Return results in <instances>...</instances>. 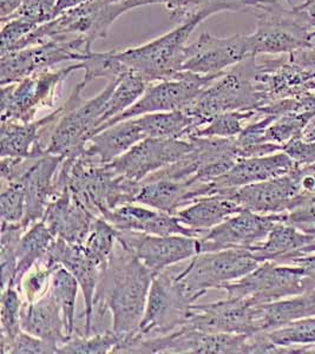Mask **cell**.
I'll use <instances>...</instances> for the list:
<instances>
[{
	"label": "cell",
	"instance_id": "cell-40",
	"mask_svg": "<svg viewBox=\"0 0 315 354\" xmlns=\"http://www.w3.org/2000/svg\"><path fill=\"white\" fill-rule=\"evenodd\" d=\"M265 333L281 354H292L293 347L315 345V315Z\"/></svg>",
	"mask_w": 315,
	"mask_h": 354
},
{
	"label": "cell",
	"instance_id": "cell-16",
	"mask_svg": "<svg viewBox=\"0 0 315 354\" xmlns=\"http://www.w3.org/2000/svg\"><path fill=\"white\" fill-rule=\"evenodd\" d=\"M117 241L135 254L155 275L201 253L200 238L184 235L160 236L118 230Z\"/></svg>",
	"mask_w": 315,
	"mask_h": 354
},
{
	"label": "cell",
	"instance_id": "cell-21",
	"mask_svg": "<svg viewBox=\"0 0 315 354\" xmlns=\"http://www.w3.org/2000/svg\"><path fill=\"white\" fill-rule=\"evenodd\" d=\"M43 261L51 267H64L73 274L79 283L84 298V335L93 334V300L101 278L102 267L95 259L86 253L82 245H75L61 239H55Z\"/></svg>",
	"mask_w": 315,
	"mask_h": 354
},
{
	"label": "cell",
	"instance_id": "cell-38",
	"mask_svg": "<svg viewBox=\"0 0 315 354\" xmlns=\"http://www.w3.org/2000/svg\"><path fill=\"white\" fill-rule=\"evenodd\" d=\"M148 85L149 83L137 73H131V71L124 73L118 80L113 93L110 95L108 101L105 103L98 128L110 120H113V117L118 116L131 108L141 98Z\"/></svg>",
	"mask_w": 315,
	"mask_h": 354
},
{
	"label": "cell",
	"instance_id": "cell-32",
	"mask_svg": "<svg viewBox=\"0 0 315 354\" xmlns=\"http://www.w3.org/2000/svg\"><path fill=\"white\" fill-rule=\"evenodd\" d=\"M260 1L261 0H130L126 1V5L128 11L146 5H164L170 18L182 24L202 13L210 17L226 11L251 13Z\"/></svg>",
	"mask_w": 315,
	"mask_h": 354
},
{
	"label": "cell",
	"instance_id": "cell-25",
	"mask_svg": "<svg viewBox=\"0 0 315 354\" xmlns=\"http://www.w3.org/2000/svg\"><path fill=\"white\" fill-rule=\"evenodd\" d=\"M211 195H216L211 182L158 178L141 182L135 203L175 215L200 198Z\"/></svg>",
	"mask_w": 315,
	"mask_h": 354
},
{
	"label": "cell",
	"instance_id": "cell-60",
	"mask_svg": "<svg viewBox=\"0 0 315 354\" xmlns=\"http://www.w3.org/2000/svg\"><path fill=\"white\" fill-rule=\"evenodd\" d=\"M113 3H126V1H130V0H111Z\"/></svg>",
	"mask_w": 315,
	"mask_h": 354
},
{
	"label": "cell",
	"instance_id": "cell-18",
	"mask_svg": "<svg viewBox=\"0 0 315 354\" xmlns=\"http://www.w3.org/2000/svg\"><path fill=\"white\" fill-rule=\"evenodd\" d=\"M286 221V213H253L243 209L208 230L200 238L201 253L223 250H251L265 241L278 222Z\"/></svg>",
	"mask_w": 315,
	"mask_h": 354
},
{
	"label": "cell",
	"instance_id": "cell-35",
	"mask_svg": "<svg viewBox=\"0 0 315 354\" xmlns=\"http://www.w3.org/2000/svg\"><path fill=\"white\" fill-rule=\"evenodd\" d=\"M243 210L227 194H216L200 198L175 214L183 225L193 230H208Z\"/></svg>",
	"mask_w": 315,
	"mask_h": 354
},
{
	"label": "cell",
	"instance_id": "cell-10",
	"mask_svg": "<svg viewBox=\"0 0 315 354\" xmlns=\"http://www.w3.org/2000/svg\"><path fill=\"white\" fill-rule=\"evenodd\" d=\"M190 151L173 165L151 174L144 181L170 178L180 181L211 182L222 176L241 158L236 137H190Z\"/></svg>",
	"mask_w": 315,
	"mask_h": 354
},
{
	"label": "cell",
	"instance_id": "cell-8",
	"mask_svg": "<svg viewBox=\"0 0 315 354\" xmlns=\"http://www.w3.org/2000/svg\"><path fill=\"white\" fill-rule=\"evenodd\" d=\"M260 265L249 250L203 252L180 268L176 281L191 300H198L210 290H222L227 283L246 277Z\"/></svg>",
	"mask_w": 315,
	"mask_h": 354
},
{
	"label": "cell",
	"instance_id": "cell-54",
	"mask_svg": "<svg viewBox=\"0 0 315 354\" xmlns=\"http://www.w3.org/2000/svg\"><path fill=\"white\" fill-rule=\"evenodd\" d=\"M288 56L291 59L295 62L296 64L301 65L303 68L315 70V41H312L311 44L306 48H300L298 51L289 53Z\"/></svg>",
	"mask_w": 315,
	"mask_h": 354
},
{
	"label": "cell",
	"instance_id": "cell-55",
	"mask_svg": "<svg viewBox=\"0 0 315 354\" xmlns=\"http://www.w3.org/2000/svg\"><path fill=\"white\" fill-rule=\"evenodd\" d=\"M292 265H298L303 268L308 278L311 279L315 287V253L298 257L291 261Z\"/></svg>",
	"mask_w": 315,
	"mask_h": 354
},
{
	"label": "cell",
	"instance_id": "cell-5",
	"mask_svg": "<svg viewBox=\"0 0 315 354\" xmlns=\"http://www.w3.org/2000/svg\"><path fill=\"white\" fill-rule=\"evenodd\" d=\"M209 17L198 15L146 44L116 51V57L128 71L137 73L149 84L173 78L181 73L190 36Z\"/></svg>",
	"mask_w": 315,
	"mask_h": 354
},
{
	"label": "cell",
	"instance_id": "cell-4",
	"mask_svg": "<svg viewBox=\"0 0 315 354\" xmlns=\"http://www.w3.org/2000/svg\"><path fill=\"white\" fill-rule=\"evenodd\" d=\"M249 15L256 28L248 35L251 55H289L311 44L307 21L298 5L285 8L279 0H261Z\"/></svg>",
	"mask_w": 315,
	"mask_h": 354
},
{
	"label": "cell",
	"instance_id": "cell-39",
	"mask_svg": "<svg viewBox=\"0 0 315 354\" xmlns=\"http://www.w3.org/2000/svg\"><path fill=\"white\" fill-rule=\"evenodd\" d=\"M79 283L73 274L64 267H58L52 275L49 293L61 307L65 328L69 338L73 337L76 328V301H77Z\"/></svg>",
	"mask_w": 315,
	"mask_h": 354
},
{
	"label": "cell",
	"instance_id": "cell-9",
	"mask_svg": "<svg viewBox=\"0 0 315 354\" xmlns=\"http://www.w3.org/2000/svg\"><path fill=\"white\" fill-rule=\"evenodd\" d=\"M126 12V3L93 0L61 13V16L56 17L49 23L38 26L21 41L16 51L70 35L84 37L93 45L95 41L106 38L113 23Z\"/></svg>",
	"mask_w": 315,
	"mask_h": 354
},
{
	"label": "cell",
	"instance_id": "cell-45",
	"mask_svg": "<svg viewBox=\"0 0 315 354\" xmlns=\"http://www.w3.org/2000/svg\"><path fill=\"white\" fill-rule=\"evenodd\" d=\"M260 116L261 115L258 110L220 113L213 117L207 124L198 128L191 137L234 138L240 135L248 122Z\"/></svg>",
	"mask_w": 315,
	"mask_h": 354
},
{
	"label": "cell",
	"instance_id": "cell-30",
	"mask_svg": "<svg viewBox=\"0 0 315 354\" xmlns=\"http://www.w3.org/2000/svg\"><path fill=\"white\" fill-rule=\"evenodd\" d=\"M21 324V330L26 333L58 347L70 339L61 307L49 292L37 301L23 302Z\"/></svg>",
	"mask_w": 315,
	"mask_h": 354
},
{
	"label": "cell",
	"instance_id": "cell-31",
	"mask_svg": "<svg viewBox=\"0 0 315 354\" xmlns=\"http://www.w3.org/2000/svg\"><path fill=\"white\" fill-rule=\"evenodd\" d=\"M144 138L146 135L142 131L137 118H130L93 135L82 153L102 165H108Z\"/></svg>",
	"mask_w": 315,
	"mask_h": 354
},
{
	"label": "cell",
	"instance_id": "cell-46",
	"mask_svg": "<svg viewBox=\"0 0 315 354\" xmlns=\"http://www.w3.org/2000/svg\"><path fill=\"white\" fill-rule=\"evenodd\" d=\"M314 117V113H288L276 117L267 129L265 141L281 145L283 149V145L293 138L303 136Z\"/></svg>",
	"mask_w": 315,
	"mask_h": 354
},
{
	"label": "cell",
	"instance_id": "cell-61",
	"mask_svg": "<svg viewBox=\"0 0 315 354\" xmlns=\"http://www.w3.org/2000/svg\"><path fill=\"white\" fill-rule=\"evenodd\" d=\"M285 1H286L289 6H293V0H285Z\"/></svg>",
	"mask_w": 315,
	"mask_h": 354
},
{
	"label": "cell",
	"instance_id": "cell-42",
	"mask_svg": "<svg viewBox=\"0 0 315 354\" xmlns=\"http://www.w3.org/2000/svg\"><path fill=\"white\" fill-rule=\"evenodd\" d=\"M21 292L16 287L8 286L1 290V310H0V330H1V353L8 354L10 347L21 333Z\"/></svg>",
	"mask_w": 315,
	"mask_h": 354
},
{
	"label": "cell",
	"instance_id": "cell-48",
	"mask_svg": "<svg viewBox=\"0 0 315 354\" xmlns=\"http://www.w3.org/2000/svg\"><path fill=\"white\" fill-rule=\"evenodd\" d=\"M0 216L3 223H21L25 216V188L23 180L1 182Z\"/></svg>",
	"mask_w": 315,
	"mask_h": 354
},
{
	"label": "cell",
	"instance_id": "cell-36",
	"mask_svg": "<svg viewBox=\"0 0 315 354\" xmlns=\"http://www.w3.org/2000/svg\"><path fill=\"white\" fill-rule=\"evenodd\" d=\"M55 239L43 220L35 222L25 230L17 250V274L13 282V287L19 292L25 274L45 258Z\"/></svg>",
	"mask_w": 315,
	"mask_h": 354
},
{
	"label": "cell",
	"instance_id": "cell-2",
	"mask_svg": "<svg viewBox=\"0 0 315 354\" xmlns=\"http://www.w3.org/2000/svg\"><path fill=\"white\" fill-rule=\"evenodd\" d=\"M65 185L73 195L97 216L120 207L135 203L141 183L116 173L109 165H102L91 157H65L58 170L55 183L56 193Z\"/></svg>",
	"mask_w": 315,
	"mask_h": 354
},
{
	"label": "cell",
	"instance_id": "cell-23",
	"mask_svg": "<svg viewBox=\"0 0 315 354\" xmlns=\"http://www.w3.org/2000/svg\"><path fill=\"white\" fill-rule=\"evenodd\" d=\"M301 193L300 176L296 165L289 173L267 181L245 185L227 194L242 209L253 213L271 215L287 213L292 209L295 198Z\"/></svg>",
	"mask_w": 315,
	"mask_h": 354
},
{
	"label": "cell",
	"instance_id": "cell-57",
	"mask_svg": "<svg viewBox=\"0 0 315 354\" xmlns=\"http://www.w3.org/2000/svg\"><path fill=\"white\" fill-rule=\"evenodd\" d=\"M90 1H93V0H57L56 17L61 16V13L90 3Z\"/></svg>",
	"mask_w": 315,
	"mask_h": 354
},
{
	"label": "cell",
	"instance_id": "cell-33",
	"mask_svg": "<svg viewBox=\"0 0 315 354\" xmlns=\"http://www.w3.org/2000/svg\"><path fill=\"white\" fill-rule=\"evenodd\" d=\"M313 241H315L314 235L305 233L286 221H280L273 227L265 241L249 250L260 263L266 261L291 263Z\"/></svg>",
	"mask_w": 315,
	"mask_h": 354
},
{
	"label": "cell",
	"instance_id": "cell-1",
	"mask_svg": "<svg viewBox=\"0 0 315 354\" xmlns=\"http://www.w3.org/2000/svg\"><path fill=\"white\" fill-rule=\"evenodd\" d=\"M155 274L140 259L117 243L108 265L102 270L93 300V334L102 330L108 314L113 328L124 339L136 333L146 310Z\"/></svg>",
	"mask_w": 315,
	"mask_h": 354
},
{
	"label": "cell",
	"instance_id": "cell-47",
	"mask_svg": "<svg viewBox=\"0 0 315 354\" xmlns=\"http://www.w3.org/2000/svg\"><path fill=\"white\" fill-rule=\"evenodd\" d=\"M82 70H84V78L82 83L89 84L95 80L105 78L108 81L117 80L128 73L124 65L118 61L116 51L108 53H90L85 61L81 62Z\"/></svg>",
	"mask_w": 315,
	"mask_h": 354
},
{
	"label": "cell",
	"instance_id": "cell-17",
	"mask_svg": "<svg viewBox=\"0 0 315 354\" xmlns=\"http://www.w3.org/2000/svg\"><path fill=\"white\" fill-rule=\"evenodd\" d=\"M253 56L248 36L218 37L203 32L188 44L181 71L198 75H221L240 62Z\"/></svg>",
	"mask_w": 315,
	"mask_h": 354
},
{
	"label": "cell",
	"instance_id": "cell-22",
	"mask_svg": "<svg viewBox=\"0 0 315 354\" xmlns=\"http://www.w3.org/2000/svg\"><path fill=\"white\" fill-rule=\"evenodd\" d=\"M184 326L209 333H258L256 305L231 297L206 305L194 304Z\"/></svg>",
	"mask_w": 315,
	"mask_h": 354
},
{
	"label": "cell",
	"instance_id": "cell-20",
	"mask_svg": "<svg viewBox=\"0 0 315 354\" xmlns=\"http://www.w3.org/2000/svg\"><path fill=\"white\" fill-rule=\"evenodd\" d=\"M193 148L190 140L146 137L108 165L133 181H144L151 174L173 165Z\"/></svg>",
	"mask_w": 315,
	"mask_h": 354
},
{
	"label": "cell",
	"instance_id": "cell-27",
	"mask_svg": "<svg viewBox=\"0 0 315 354\" xmlns=\"http://www.w3.org/2000/svg\"><path fill=\"white\" fill-rule=\"evenodd\" d=\"M96 218L65 185L53 196L41 220L55 238L83 245Z\"/></svg>",
	"mask_w": 315,
	"mask_h": 354
},
{
	"label": "cell",
	"instance_id": "cell-34",
	"mask_svg": "<svg viewBox=\"0 0 315 354\" xmlns=\"http://www.w3.org/2000/svg\"><path fill=\"white\" fill-rule=\"evenodd\" d=\"M312 315H315V290L279 301L256 305L258 333L276 330Z\"/></svg>",
	"mask_w": 315,
	"mask_h": 354
},
{
	"label": "cell",
	"instance_id": "cell-59",
	"mask_svg": "<svg viewBox=\"0 0 315 354\" xmlns=\"http://www.w3.org/2000/svg\"><path fill=\"white\" fill-rule=\"evenodd\" d=\"M315 253V241L312 242L311 245H308L307 247H305L301 252H300L299 257H303L306 254Z\"/></svg>",
	"mask_w": 315,
	"mask_h": 354
},
{
	"label": "cell",
	"instance_id": "cell-52",
	"mask_svg": "<svg viewBox=\"0 0 315 354\" xmlns=\"http://www.w3.org/2000/svg\"><path fill=\"white\" fill-rule=\"evenodd\" d=\"M59 347L21 330L10 347L11 354H58Z\"/></svg>",
	"mask_w": 315,
	"mask_h": 354
},
{
	"label": "cell",
	"instance_id": "cell-43",
	"mask_svg": "<svg viewBox=\"0 0 315 354\" xmlns=\"http://www.w3.org/2000/svg\"><path fill=\"white\" fill-rule=\"evenodd\" d=\"M23 223H3L1 222V240H0V272H1V290L13 286L17 274V250L23 234Z\"/></svg>",
	"mask_w": 315,
	"mask_h": 354
},
{
	"label": "cell",
	"instance_id": "cell-24",
	"mask_svg": "<svg viewBox=\"0 0 315 354\" xmlns=\"http://www.w3.org/2000/svg\"><path fill=\"white\" fill-rule=\"evenodd\" d=\"M64 113V104L48 116L30 123L1 122L0 155L1 158H39L48 155L50 135Z\"/></svg>",
	"mask_w": 315,
	"mask_h": 354
},
{
	"label": "cell",
	"instance_id": "cell-13",
	"mask_svg": "<svg viewBox=\"0 0 315 354\" xmlns=\"http://www.w3.org/2000/svg\"><path fill=\"white\" fill-rule=\"evenodd\" d=\"M93 45L84 37L56 38L0 56V85L19 83L38 73L53 70L65 62L85 61Z\"/></svg>",
	"mask_w": 315,
	"mask_h": 354
},
{
	"label": "cell",
	"instance_id": "cell-3",
	"mask_svg": "<svg viewBox=\"0 0 315 354\" xmlns=\"http://www.w3.org/2000/svg\"><path fill=\"white\" fill-rule=\"evenodd\" d=\"M256 63L251 56L227 70L183 111L201 128L220 113L262 108L266 102L255 82Z\"/></svg>",
	"mask_w": 315,
	"mask_h": 354
},
{
	"label": "cell",
	"instance_id": "cell-58",
	"mask_svg": "<svg viewBox=\"0 0 315 354\" xmlns=\"http://www.w3.org/2000/svg\"><path fill=\"white\" fill-rule=\"evenodd\" d=\"M24 0H0V19L11 16Z\"/></svg>",
	"mask_w": 315,
	"mask_h": 354
},
{
	"label": "cell",
	"instance_id": "cell-7",
	"mask_svg": "<svg viewBox=\"0 0 315 354\" xmlns=\"http://www.w3.org/2000/svg\"><path fill=\"white\" fill-rule=\"evenodd\" d=\"M121 78V77H120ZM110 81L97 96L85 101L86 85L79 82L64 104V113L50 135L46 153L61 157L79 156L99 125L102 113L118 80Z\"/></svg>",
	"mask_w": 315,
	"mask_h": 354
},
{
	"label": "cell",
	"instance_id": "cell-49",
	"mask_svg": "<svg viewBox=\"0 0 315 354\" xmlns=\"http://www.w3.org/2000/svg\"><path fill=\"white\" fill-rule=\"evenodd\" d=\"M56 270L41 260L25 274L21 285V294H24L25 301H37L48 294Z\"/></svg>",
	"mask_w": 315,
	"mask_h": 354
},
{
	"label": "cell",
	"instance_id": "cell-28",
	"mask_svg": "<svg viewBox=\"0 0 315 354\" xmlns=\"http://www.w3.org/2000/svg\"><path fill=\"white\" fill-rule=\"evenodd\" d=\"M64 158L56 155L36 158L21 178L25 188V216L21 223L26 230L44 216L55 196L57 173Z\"/></svg>",
	"mask_w": 315,
	"mask_h": 354
},
{
	"label": "cell",
	"instance_id": "cell-56",
	"mask_svg": "<svg viewBox=\"0 0 315 354\" xmlns=\"http://www.w3.org/2000/svg\"><path fill=\"white\" fill-rule=\"evenodd\" d=\"M298 8L307 21L308 28L311 31V39L313 41V38H315V0H305L303 3L298 5Z\"/></svg>",
	"mask_w": 315,
	"mask_h": 354
},
{
	"label": "cell",
	"instance_id": "cell-37",
	"mask_svg": "<svg viewBox=\"0 0 315 354\" xmlns=\"http://www.w3.org/2000/svg\"><path fill=\"white\" fill-rule=\"evenodd\" d=\"M146 137L188 140L198 129L194 120L183 110L136 117Z\"/></svg>",
	"mask_w": 315,
	"mask_h": 354
},
{
	"label": "cell",
	"instance_id": "cell-53",
	"mask_svg": "<svg viewBox=\"0 0 315 354\" xmlns=\"http://www.w3.org/2000/svg\"><path fill=\"white\" fill-rule=\"evenodd\" d=\"M283 151L287 153L296 165L315 163V140H306L303 135L295 137L283 145Z\"/></svg>",
	"mask_w": 315,
	"mask_h": 354
},
{
	"label": "cell",
	"instance_id": "cell-41",
	"mask_svg": "<svg viewBox=\"0 0 315 354\" xmlns=\"http://www.w3.org/2000/svg\"><path fill=\"white\" fill-rule=\"evenodd\" d=\"M124 340V337L115 330H106L91 335H84L76 330L73 337L61 345L58 354H108Z\"/></svg>",
	"mask_w": 315,
	"mask_h": 354
},
{
	"label": "cell",
	"instance_id": "cell-11",
	"mask_svg": "<svg viewBox=\"0 0 315 354\" xmlns=\"http://www.w3.org/2000/svg\"><path fill=\"white\" fill-rule=\"evenodd\" d=\"M222 290L231 298L261 305L307 293L315 287L300 266L266 261L246 277L227 283Z\"/></svg>",
	"mask_w": 315,
	"mask_h": 354
},
{
	"label": "cell",
	"instance_id": "cell-44",
	"mask_svg": "<svg viewBox=\"0 0 315 354\" xmlns=\"http://www.w3.org/2000/svg\"><path fill=\"white\" fill-rule=\"evenodd\" d=\"M117 234L118 230L106 220L96 218L82 245L104 268L117 245Z\"/></svg>",
	"mask_w": 315,
	"mask_h": 354
},
{
	"label": "cell",
	"instance_id": "cell-12",
	"mask_svg": "<svg viewBox=\"0 0 315 354\" xmlns=\"http://www.w3.org/2000/svg\"><path fill=\"white\" fill-rule=\"evenodd\" d=\"M178 270V263L155 275L144 315L135 335L144 338L161 337L186 325L195 301L176 281Z\"/></svg>",
	"mask_w": 315,
	"mask_h": 354
},
{
	"label": "cell",
	"instance_id": "cell-14",
	"mask_svg": "<svg viewBox=\"0 0 315 354\" xmlns=\"http://www.w3.org/2000/svg\"><path fill=\"white\" fill-rule=\"evenodd\" d=\"M78 70H82L81 63L38 73L19 83L1 86V122L35 121L39 110L55 106L63 82Z\"/></svg>",
	"mask_w": 315,
	"mask_h": 354
},
{
	"label": "cell",
	"instance_id": "cell-19",
	"mask_svg": "<svg viewBox=\"0 0 315 354\" xmlns=\"http://www.w3.org/2000/svg\"><path fill=\"white\" fill-rule=\"evenodd\" d=\"M255 82L266 105L315 93V70L296 64L288 55L258 62Z\"/></svg>",
	"mask_w": 315,
	"mask_h": 354
},
{
	"label": "cell",
	"instance_id": "cell-26",
	"mask_svg": "<svg viewBox=\"0 0 315 354\" xmlns=\"http://www.w3.org/2000/svg\"><path fill=\"white\" fill-rule=\"evenodd\" d=\"M102 218L109 222L116 230L124 232H136L160 236L184 235L193 238H202L207 234L203 230H193L183 225L176 215L135 203L122 205Z\"/></svg>",
	"mask_w": 315,
	"mask_h": 354
},
{
	"label": "cell",
	"instance_id": "cell-6",
	"mask_svg": "<svg viewBox=\"0 0 315 354\" xmlns=\"http://www.w3.org/2000/svg\"><path fill=\"white\" fill-rule=\"evenodd\" d=\"M113 353L251 354L249 334L209 333L183 326L154 338L130 335Z\"/></svg>",
	"mask_w": 315,
	"mask_h": 354
},
{
	"label": "cell",
	"instance_id": "cell-15",
	"mask_svg": "<svg viewBox=\"0 0 315 354\" xmlns=\"http://www.w3.org/2000/svg\"><path fill=\"white\" fill-rule=\"evenodd\" d=\"M221 75L206 76L181 71L169 80L151 83L131 108L101 125L95 131V135L111 125L130 118H136L148 113L186 110L201 95L203 90L208 88Z\"/></svg>",
	"mask_w": 315,
	"mask_h": 354
},
{
	"label": "cell",
	"instance_id": "cell-51",
	"mask_svg": "<svg viewBox=\"0 0 315 354\" xmlns=\"http://www.w3.org/2000/svg\"><path fill=\"white\" fill-rule=\"evenodd\" d=\"M56 5L57 0H24L11 16L0 21L19 18L38 28L56 18Z\"/></svg>",
	"mask_w": 315,
	"mask_h": 354
},
{
	"label": "cell",
	"instance_id": "cell-29",
	"mask_svg": "<svg viewBox=\"0 0 315 354\" xmlns=\"http://www.w3.org/2000/svg\"><path fill=\"white\" fill-rule=\"evenodd\" d=\"M295 162L285 151L267 156L240 158L228 173L211 181L215 193L238 189L245 185L267 181L289 173Z\"/></svg>",
	"mask_w": 315,
	"mask_h": 354
},
{
	"label": "cell",
	"instance_id": "cell-50",
	"mask_svg": "<svg viewBox=\"0 0 315 354\" xmlns=\"http://www.w3.org/2000/svg\"><path fill=\"white\" fill-rule=\"evenodd\" d=\"M286 222L315 236V192L300 193L286 213Z\"/></svg>",
	"mask_w": 315,
	"mask_h": 354
}]
</instances>
